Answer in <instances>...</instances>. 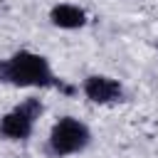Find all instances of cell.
I'll return each mask as SVG.
<instances>
[{"instance_id":"1","label":"cell","mask_w":158,"mask_h":158,"mask_svg":"<svg viewBox=\"0 0 158 158\" xmlns=\"http://www.w3.org/2000/svg\"><path fill=\"white\" fill-rule=\"evenodd\" d=\"M0 84L20 89H62L64 94H74V86L64 84V79L52 72L49 59L30 49L0 59Z\"/></svg>"},{"instance_id":"2","label":"cell","mask_w":158,"mask_h":158,"mask_svg":"<svg viewBox=\"0 0 158 158\" xmlns=\"http://www.w3.org/2000/svg\"><path fill=\"white\" fill-rule=\"evenodd\" d=\"M89 143H91L89 126L84 121H79L77 116H62L59 121H54V126L49 131L47 153L54 158H64V156L81 153Z\"/></svg>"},{"instance_id":"3","label":"cell","mask_w":158,"mask_h":158,"mask_svg":"<svg viewBox=\"0 0 158 158\" xmlns=\"http://www.w3.org/2000/svg\"><path fill=\"white\" fill-rule=\"evenodd\" d=\"M44 104L37 96H27L25 101H20L12 111H7L0 118V138L5 141H27L35 131L37 118L42 116Z\"/></svg>"},{"instance_id":"4","label":"cell","mask_w":158,"mask_h":158,"mask_svg":"<svg viewBox=\"0 0 158 158\" xmlns=\"http://www.w3.org/2000/svg\"><path fill=\"white\" fill-rule=\"evenodd\" d=\"M81 91H84V96L91 104H116V101L126 99L123 84L118 79H114V77H106V74H91V77H86L84 84H81Z\"/></svg>"},{"instance_id":"5","label":"cell","mask_w":158,"mask_h":158,"mask_svg":"<svg viewBox=\"0 0 158 158\" xmlns=\"http://www.w3.org/2000/svg\"><path fill=\"white\" fill-rule=\"evenodd\" d=\"M49 20L54 27H62V30H79L89 22V15L84 7L79 5H72V2H59L49 10Z\"/></svg>"}]
</instances>
